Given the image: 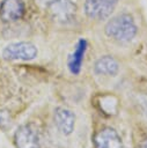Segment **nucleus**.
Masks as SVG:
<instances>
[{
    "mask_svg": "<svg viewBox=\"0 0 147 148\" xmlns=\"http://www.w3.org/2000/svg\"><path fill=\"white\" fill-rule=\"evenodd\" d=\"M16 148H39V138L37 131L31 125L20 126L14 134Z\"/></svg>",
    "mask_w": 147,
    "mask_h": 148,
    "instance_id": "nucleus-5",
    "label": "nucleus"
},
{
    "mask_svg": "<svg viewBox=\"0 0 147 148\" xmlns=\"http://www.w3.org/2000/svg\"><path fill=\"white\" fill-rule=\"evenodd\" d=\"M37 54V47L30 42L10 43L2 50V57L7 60H32Z\"/></svg>",
    "mask_w": 147,
    "mask_h": 148,
    "instance_id": "nucleus-2",
    "label": "nucleus"
},
{
    "mask_svg": "<svg viewBox=\"0 0 147 148\" xmlns=\"http://www.w3.org/2000/svg\"><path fill=\"white\" fill-rule=\"evenodd\" d=\"M95 73L100 75H106V76H115L119 71V65L117 60L111 56H104L97 59L94 66Z\"/></svg>",
    "mask_w": 147,
    "mask_h": 148,
    "instance_id": "nucleus-10",
    "label": "nucleus"
},
{
    "mask_svg": "<svg viewBox=\"0 0 147 148\" xmlns=\"http://www.w3.org/2000/svg\"><path fill=\"white\" fill-rule=\"evenodd\" d=\"M105 35L117 42H130L137 35V25L130 14L123 13L110 18L104 28Z\"/></svg>",
    "mask_w": 147,
    "mask_h": 148,
    "instance_id": "nucleus-1",
    "label": "nucleus"
},
{
    "mask_svg": "<svg viewBox=\"0 0 147 148\" xmlns=\"http://www.w3.org/2000/svg\"><path fill=\"white\" fill-rule=\"evenodd\" d=\"M5 123H6V116H5L3 112H0V126Z\"/></svg>",
    "mask_w": 147,
    "mask_h": 148,
    "instance_id": "nucleus-12",
    "label": "nucleus"
},
{
    "mask_svg": "<svg viewBox=\"0 0 147 148\" xmlns=\"http://www.w3.org/2000/svg\"><path fill=\"white\" fill-rule=\"evenodd\" d=\"M142 148H147V141L144 143V146H142Z\"/></svg>",
    "mask_w": 147,
    "mask_h": 148,
    "instance_id": "nucleus-13",
    "label": "nucleus"
},
{
    "mask_svg": "<svg viewBox=\"0 0 147 148\" xmlns=\"http://www.w3.org/2000/svg\"><path fill=\"white\" fill-rule=\"evenodd\" d=\"M139 105H140L144 114L147 117V94H144L139 97Z\"/></svg>",
    "mask_w": 147,
    "mask_h": 148,
    "instance_id": "nucleus-11",
    "label": "nucleus"
},
{
    "mask_svg": "<svg viewBox=\"0 0 147 148\" xmlns=\"http://www.w3.org/2000/svg\"><path fill=\"white\" fill-rule=\"evenodd\" d=\"M87 50V40L81 38L79 39V42L76 43L74 51L72 52V54L68 58V69L72 74L76 75L80 73L81 71V66H82V61H83V57Z\"/></svg>",
    "mask_w": 147,
    "mask_h": 148,
    "instance_id": "nucleus-9",
    "label": "nucleus"
},
{
    "mask_svg": "<svg viewBox=\"0 0 147 148\" xmlns=\"http://www.w3.org/2000/svg\"><path fill=\"white\" fill-rule=\"evenodd\" d=\"M118 0H86L84 13L91 20H105L115 10Z\"/></svg>",
    "mask_w": 147,
    "mask_h": 148,
    "instance_id": "nucleus-4",
    "label": "nucleus"
},
{
    "mask_svg": "<svg viewBox=\"0 0 147 148\" xmlns=\"http://www.w3.org/2000/svg\"><path fill=\"white\" fill-rule=\"evenodd\" d=\"M46 10L53 20L60 23H67L74 18L76 5L72 0H51L46 5Z\"/></svg>",
    "mask_w": 147,
    "mask_h": 148,
    "instance_id": "nucleus-3",
    "label": "nucleus"
},
{
    "mask_svg": "<svg viewBox=\"0 0 147 148\" xmlns=\"http://www.w3.org/2000/svg\"><path fill=\"white\" fill-rule=\"evenodd\" d=\"M95 148H124L122 138L111 127L101 130L94 139Z\"/></svg>",
    "mask_w": 147,
    "mask_h": 148,
    "instance_id": "nucleus-7",
    "label": "nucleus"
},
{
    "mask_svg": "<svg viewBox=\"0 0 147 148\" xmlns=\"http://www.w3.org/2000/svg\"><path fill=\"white\" fill-rule=\"evenodd\" d=\"M24 12L25 7L22 0H2L0 3V18L6 23L21 20Z\"/></svg>",
    "mask_w": 147,
    "mask_h": 148,
    "instance_id": "nucleus-6",
    "label": "nucleus"
},
{
    "mask_svg": "<svg viewBox=\"0 0 147 148\" xmlns=\"http://www.w3.org/2000/svg\"><path fill=\"white\" fill-rule=\"evenodd\" d=\"M54 124L64 135H69L74 131L75 114L66 108H57L54 110Z\"/></svg>",
    "mask_w": 147,
    "mask_h": 148,
    "instance_id": "nucleus-8",
    "label": "nucleus"
}]
</instances>
